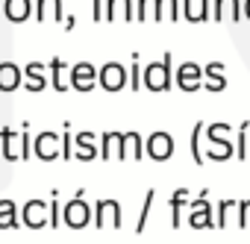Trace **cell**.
Listing matches in <instances>:
<instances>
[{"instance_id":"8992f818","label":"cell","mask_w":250,"mask_h":244,"mask_svg":"<svg viewBox=\"0 0 250 244\" xmlns=\"http://www.w3.org/2000/svg\"><path fill=\"white\" fill-rule=\"evenodd\" d=\"M94 85H97V71H94V65L80 62V65L71 68V88H77V91H91Z\"/></svg>"},{"instance_id":"d4e9b609","label":"cell","mask_w":250,"mask_h":244,"mask_svg":"<svg viewBox=\"0 0 250 244\" xmlns=\"http://www.w3.org/2000/svg\"><path fill=\"white\" fill-rule=\"evenodd\" d=\"M9 226H18L15 206H12V200H0V229H9Z\"/></svg>"},{"instance_id":"e0dca14e","label":"cell","mask_w":250,"mask_h":244,"mask_svg":"<svg viewBox=\"0 0 250 244\" xmlns=\"http://www.w3.org/2000/svg\"><path fill=\"white\" fill-rule=\"evenodd\" d=\"M3 15L15 24L30 18V0H3Z\"/></svg>"},{"instance_id":"f546056e","label":"cell","mask_w":250,"mask_h":244,"mask_svg":"<svg viewBox=\"0 0 250 244\" xmlns=\"http://www.w3.org/2000/svg\"><path fill=\"white\" fill-rule=\"evenodd\" d=\"M232 206H235V203H221V206H218V215H215V226H227V218H229Z\"/></svg>"},{"instance_id":"603a6c76","label":"cell","mask_w":250,"mask_h":244,"mask_svg":"<svg viewBox=\"0 0 250 244\" xmlns=\"http://www.w3.org/2000/svg\"><path fill=\"white\" fill-rule=\"evenodd\" d=\"M232 153H235V147H232V142H229V139H209V150H206V156H209V159L224 162V159H229Z\"/></svg>"},{"instance_id":"30bf717a","label":"cell","mask_w":250,"mask_h":244,"mask_svg":"<svg viewBox=\"0 0 250 244\" xmlns=\"http://www.w3.org/2000/svg\"><path fill=\"white\" fill-rule=\"evenodd\" d=\"M200 77H203V71H200V65H194V62H186V65H180V71H177V82H180L183 91H197V88H200Z\"/></svg>"},{"instance_id":"1f68e13d","label":"cell","mask_w":250,"mask_h":244,"mask_svg":"<svg viewBox=\"0 0 250 244\" xmlns=\"http://www.w3.org/2000/svg\"><path fill=\"white\" fill-rule=\"evenodd\" d=\"M206 136H209V139H229V127H227V124H212V127L206 130Z\"/></svg>"},{"instance_id":"ac0fdd59","label":"cell","mask_w":250,"mask_h":244,"mask_svg":"<svg viewBox=\"0 0 250 244\" xmlns=\"http://www.w3.org/2000/svg\"><path fill=\"white\" fill-rule=\"evenodd\" d=\"M218 21H238L241 18V3L238 0H215V12H212Z\"/></svg>"},{"instance_id":"5bb4252c","label":"cell","mask_w":250,"mask_h":244,"mask_svg":"<svg viewBox=\"0 0 250 244\" xmlns=\"http://www.w3.org/2000/svg\"><path fill=\"white\" fill-rule=\"evenodd\" d=\"M24 85H27L30 91H42V88L47 85V80H44V65L30 62V65L24 68Z\"/></svg>"},{"instance_id":"d6a6232c","label":"cell","mask_w":250,"mask_h":244,"mask_svg":"<svg viewBox=\"0 0 250 244\" xmlns=\"http://www.w3.org/2000/svg\"><path fill=\"white\" fill-rule=\"evenodd\" d=\"M238 226H250V200L238 203Z\"/></svg>"},{"instance_id":"4316f807","label":"cell","mask_w":250,"mask_h":244,"mask_svg":"<svg viewBox=\"0 0 250 244\" xmlns=\"http://www.w3.org/2000/svg\"><path fill=\"white\" fill-rule=\"evenodd\" d=\"M156 21H177V0H159Z\"/></svg>"},{"instance_id":"52a82bcc","label":"cell","mask_w":250,"mask_h":244,"mask_svg":"<svg viewBox=\"0 0 250 244\" xmlns=\"http://www.w3.org/2000/svg\"><path fill=\"white\" fill-rule=\"evenodd\" d=\"M59 153H62V136H56V133H42V136H36V156H39V159L50 162V159H56Z\"/></svg>"},{"instance_id":"3957f363","label":"cell","mask_w":250,"mask_h":244,"mask_svg":"<svg viewBox=\"0 0 250 244\" xmlns=\"http://www.w3.org/2000/svg\"><path fill=\"white\" fill-rule=\"evenodd\" d=\"M97 85H103L106 91H121L127 85V71L118 62H106L100 71H97Z\"/></svg>"},{"instance_id":"4fadbf2b","label":"cell","mask_w":250,"mask_h":244,"mask_svg":"<svg viewBox=\"0 0 250 244\" xmlns=\"http://www.w3.org/2000/svg\"><path fill=\"white\" fill-rule=\"evenodd\" d=\"M142 150H145V142L139 133H124V142H121V159H142Z\"/></svg>"},{"instance_id":"277c9868","label":"cell","mask_w":250,"mask_h":244,"mask_svg":"<svg viewBox=\"0 0 250 244\" xmlns=\"http://www.w3.org/2000/svg\"><path fill=\"white\" fill-rule=\"evenodd\" d=\"M145 150H147L150 159L165 162V159H171V153H174V139H171L168 133H153V136L145 142Z\"/></svg>"},{"instance_id":"7402d4cb","label":"cell","mask_w":250,"mask_h":244,"mask_svg":"<svg viewBox=\"0 0 250 244\" xmlns=\"http://www.w3.org/2000/svg\"><path fill=\"white\" fill-rule=\"evenodd\" d=\"M203 77H206V88H209V91H224V85H227V80H224V65H218V62L206 65V68H203Z\"/></svg>"},{"instance_id":"7a4b0ae2","label":"cell","mask_w":250,"mask_h":244,"mask_svg":"<svg viewBox=\"0 0 250 244\" xmlns=\"http://www.w3.org/2000/svg\"><path fill=\"white\" fill-rule=\"evenodd\" d=\"M145 88L150 91L171 88V56H165V62H153L145 68Z\"/></svg>"},{"instance_id":"ba28073f","label":"cell","mask_w":250,"mask_h":244,"mask_svg":"<svg viewBox=\"0 0 250 244\" xmlns=\"http://www.w3.org/2000/svg\"><path fill=\"white\" fill-rule=\"evenodd\" d=\"M24 224L39 229V226H47L50 224V203H42V200H30L24 206Z\"/></svg>"},{"instance_id":"e575fe53","label":"cell","mask_w":250,"mask_h":244,"mask_svg":"<svg viewBox=\"0 0 250 244\" xmlns=\"http://www.w3.org/2000/svg\"><path fill=\"white\" fill-rule=\"evenodd\" d=\"M94 18H97V21L103 18V0H94Z\"/></svg>"},{"instance_id":"5b68a950","label":"cell","mask_w":250,"mask_h":244,"mask_svg":"<svg viewBox=\"0 0 250 244\" xmlns=\"http://www.w3.org/2000/svg\"><path fill=\"white\" fill-rule=\"evenodd\" d=\"M62 221H65L68 226H74V229L85 226V224L91 221V209H88V203H83L80 197L71 200V203H65V209H62Z\"/></svg>"},{"instance_id":"d6986e66","label":"cell","mask_w":250,"mask_h":244,"mask_svg":"<svg viewBox=\"0 0 250 244\" xmlns=\"http://www.w3.org/2000/svg\"><path fill=\"white\" fill-rule=\"evenodd\" d=\"M94 136L91 133H80L77 139H74V144H77V150H74V159H80V162H91L97 153H94Z\"/></svg>"},{"instance_id":"9a60e30c","label":"cell","mask_w":250,"mask_h":244,"mask_svg":"<svg viewBox=\"0 0 250 244\" xmlns=\"http://www.w3.org/2000/svg\"><path fill=\"white\" fill-rule=\"evenodd\" d=\"M106 18L109 21H130L133 18V0H106Z\"/></svg>"},{"instance_id":"44dd1931","label":"cell","mask_w":250,"mask_h":244,"mask_svg":"<svg viewBox=\"0 0 250 244\" xmlns=\"http://www.w3.org/2000/svg\"><path fill=\"white\" fill-rule=\"evenodd\" d=\"M50 71H53V88H56V91H68V88H71V68H68L65 62L53 59V62H50Z\"/></svg>"},{"instance_id":"8fae6325","label":"cell","mask_w":250,"mask_h":244,"mask_svg":"<svg viewBox=\"0 0 250 244\" xmlns=\"http://www.w3.org/2000/svg\"><path fill=\"white\" fill-rule=\"evenodd\" d=\"M24 80V71L15 62H3L0 65V91H15Z\"/></svg>"},{"instance_id":"83f0119b","label":"cell","mask_w":250,"mask_h":244,"mask_svg":"<svg viewBox=\"0 0 250 244\" xmlns=\"http://www.w3.org/2000/svg\"><path fill=\"white\" fill-rule=\"evenodd\" d=\"M250 156V136H247V124H241L238 130V159H247Z\"/></svg>"},{"instance_id":"4dcf8cb0","label":"cell","mask_w":250,"mask_h":244,"mask_svg":"<svg viewBox=\"0 0 250 244\" xmlns=\"http://www.w3.org/2000/svg\"><path fill=\"white\" fill-rule=\"evenodd\" d=\"M130 85L133 88H142L145 85V71L139 65H130Z\"/></svg>"},{"instance_id":"d590c367","label":"cell","mask_w":250,"mask_h":244,"mask_svg":"<svg viewBox=\"0 0 250 244\" xmlns=\"http://www.w3.org/2000/svg\"><path fill=\"white\" fill-rule=\"evenodd\" d=\"M244 15L250 18V0H247V3H244Z\"/></svg>"},{"instance_id":"9c48e42d","label":"cell","mask_w":250,"mask_h":244,"mask_svg":"<svg viewBox=\"0 0 250 244\" xmlns=\"http://www.w3.org/2000/svg\"><path fill=\"white\" fill-rule=\"evenodd\" d=\"M94 224L97 226H121V206L118 200H100L94 209Z\"/></svg>"},{"instance_id":"484cf974","label":"cell","mask_w":250,"mask_h":244,"mask_svg":"<svg viewBox=\"0 0 250 244\" xmlns=\"http://www.w3.org/2000/svg\"><path fill=\"white\" fill-rule=\"evenodd\" d=\"M159 15V0H139V9H136V18L139 21H156Z\"/></svg>"},{"instance_id":"6da1fadb","label":"cell","mask_w":250,"mask_h":244,"mask_svg":"<svg viewBox=\"0 0 250 244\" xmlns=\"http://www.w3.org/2000/svg\"><path fill=\"white\" fill-rule=\"evenodd\" d=\"M0 144H3V159H9V162H18V159L30 156V136L27 133L3 130L0 133Z\"/></svg>"},{"instance_id":"836d02e7","label":"cell","mask_w":250,"mask_h":244,"mask_svg":"<svg viewBox=\"0 0 250 244\" xmlns=\"http://www.w3.org/2000/svg\"><path fill=\"white\" fill-rule=\"evenodd\" d=\"M59 218H62V212H59V203H56V206L50 209V224H53V226H59Z\"/></svg>"},{"instance_id":"ffe728a7","label":"cell","mask_w":250,"mask_h":244,"mask_svg":"<svg viewBox=\"0 0 250 244\" xmlns=\"http://www.w3.org/2000/svg\"><path fill=\"white\" fill-rule=\"evenodd\" d=\"M39 21H59L62 18V0H36Z\"/></svg>"},{"instance_id":"8d00e7d4","label":"cell","mask_w":250,"mask_h":244,"mask_svg":"<svg viewBox=\"0 0 250 244\" xmlns=\"http://www.w3.org/2000/svg\"><path fill=\"white\" fill-rule=\"evenodd\" d=\"M0 18H3V15H0Z\"/></svg>"},{"instance_id":"2e32d148","label":"cell","mask_w":250,"mask_h":244,"mask_svg":"<svg viewBox=\"0 0 250 244\" xmlns=\"http://www.w3.org/2000/svg\"><path fill=\"white\" fill-rule=\"evenodd\" d=\"M183 15L194 24L209 18V0H183Z\"/></svg>"},{"instance_id":"f1b7e54d","label":"cell","mask_w":250,"mask_h":244,"mask_svg":"<svg viewBox=\"0 0 250 244\" xmlns=\"http://www.w3.org/2000/svg\"><path fill=\"white\" fill-rule=\"evenodd\" d=\"M200 133H203V127L197 124L194 133H191V153H194V162H197V165L203 162V156H200Z\"/></svg>"},{"instance_id":"7c38bea8","label":"cell","mask_w":250,"mask_h":244,"mask_svg":"<svg viewBox=\"0 0 250 244\" xmlns=\"http://www.w3.org/2000/svg\"><path fill=\"white\" fill-rule=\"evenodd\" d=\"M188 224L203 229V226H215V218H212V209L206 200H194L191 203V215H188Z\"/></svg>"},{"instance_id":"cb8c5ba5","label":"cell","mask_w":250,"mask_h":244,"mask_svg":"<svg viewBox=\"0 0 250 244\" xmlns=\"http://www.w3.org/2000/svg\"><path fill=\"white\" fill-rule=\"evenodd\" d=\"M121 142H124V133H106L103 136V159H121Z\"/></svg>"}]
</instances>
